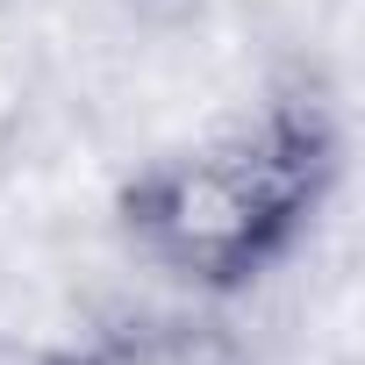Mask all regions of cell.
<instances>
[{"mask_svg": "<svg viewBox=\"0 0 365 365\" xmlns=\"http://www.w3.org/2000/svg\"><path fill=\"white\" fill-rule=\"evenodd\" d=\"M336 165L344 136L329 101L287 86L208 143L150 158L122 187L115 222L150 272L194 294H237L279 258H294L336 187Z\"/></svg>", "mask_w": 365, "mask_h": 365, "instance_id": "cell-1", "label": "cell"}, {"mask_svg": "<svg viewBox=\"0 0 365 365\" xmlns=\"http://www.w3.org/2000/svg\"><path fill=\"white\" fill-rule=\"evenodd\" d=\"M72 365H237V336L208 315H122Z\"/></svg>", "mask_w": 365, "mask_h": 365, "instance_id": "cell-2", "label": "cell"}, {"mask_svg": "<svg viewBox=\"0 0 365 365\" xmlns=\"http://www.w3.org/2000/svg\"><path fill=\"white\" fill-rule=\"evenodd\" d=\"M0 365H72L65 351H43V344H15V336H0Z\"/></svg>", "mask_w": 365, "mask_h": 365, "instance_id": "cell-3", "label": "cell"}]
</instances>
